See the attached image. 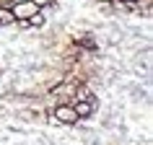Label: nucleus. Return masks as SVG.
<instances>
[{
    "instance_id": "7ed1b4c3",
    "label": "nucleus",
    "mask_w": 153,
    "mask_h": 145,
    "mask_svg": "<svg viewBox=\"0 0 153 145\" xmlns=\"http://www.w3.org/2000/svg\"><path fill=\"white\" fill-rule=\"evenodd\" d=\"M16 21H13V13H10V8H3L0 5V29H8V26H13Z\"/></svg>"
},
{
    "instance_id": "423d86ee",
    "label": "nucleus",
    "mask_w": 153,
    "mask_h": 145,
    "mask_svg": "<svg viewBox=\"0 0 153 145\" xmlns=\"http://www.w3.org/2000/svg\"><path fill=\"white\" fill-rule=\"evenodd\" d=\"M0 5L3 8H10V0H0Z\"/></svg>"
},
{
    "instance_id": "39448f33",
    "label": "nucleus",
    "mask_w": 153,
    "mask_h": 145,
    "mask_svg": "<svg viewBox=\"0 0 153 145\" xmlns=\"http://www.w3.org/2000/svg\"><path fill=\"white\" fill-rule=\"evenodd\" d=\"M135 3H137V5H151L153 0H135Z\"/></svg>"
},
{
    "instance_id": "20e7f679",
    "label": "nucleus",
    "mask_w": 153,
    "mask_h": 145,
    "mask_svg": "<svg viewBox=\"0 0 153 145\" xmlns=\"http://www.w3.org/2000/svg\"><path fill=\"white\" fill-rule=\"evenodd\" d=\"M31 3L36 5V8H47V5H52L55 0H31Z\"/></svg>"
},
{
    "instance_id": "f257e3e1",
    "label": "nucleus",
    "mask_w": 153,
    "mask_h": 145,
    "mask_svg": "<svg viewBox=\"0 0 153 145\" xmlns=\"http://www.w3.org/2000/svg\"><path fill=\"white\" fill-rule=\"evenodd\" d=\"M52 119L60 124V127H75L78 124V114H75V109H73V104H55L52 106Z\"/></svg>"
},
{
    "instance_id": "f03ea898",
    "label": "nucleus",
    "mask_w": 153,
    "mask_h": 145,
    "mask_svg": "<svg viewBox=\"0 0 153 145\" xmlns=\"http://www.w3.org/2000/svg\"><path fill=\"white\" fill-rule=\"evenodd\" d=\"M10 13H13V21H29L34 13H39V8L34 5L31 0H26V3H13Z\"/></svg>"
},
{
    "instance_id": "0eeeda50",
    "label": "nucleus",
    "mask_w": 153,
    "mask_h": 145,
    "mask_svg": "<svg viewBox=\"0 0 153 145\" xmlns=\"http://www.w3.org/2000/svg\"><path fill=\"white\" fill-rule=\"evenodd\" d=\"M13 3H26V0H10V5H13Z\"/></svg>"
}]
</instances>
